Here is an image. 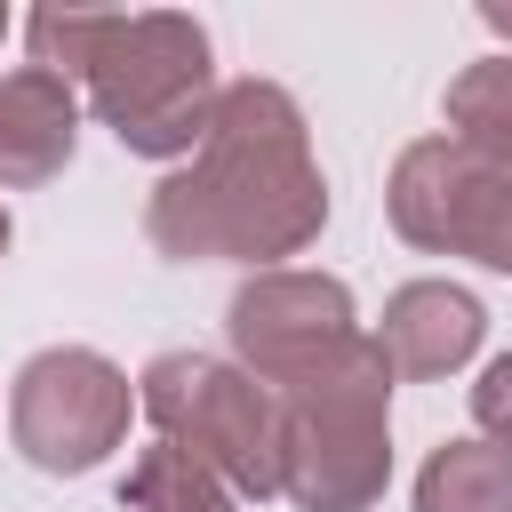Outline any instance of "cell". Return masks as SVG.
I'll use <instances>...</instances> for the list:
<instances>
[{
	"label": "cell",
	"instance_id": "6da1fadb",
	"mask_svg": "<svg viewBox=\"0 0 512 512\" xmlns=\"http://www.w3.org/2000/svg\"><path fill=\"white\" fill-rule=\"evenodd\" d=\"M328 224V176L312 168L304 112L280 80H232L216 88L208 136L192 168L160 176L144 200V232L176 264H272L312 248Z\"/></svg>",
	"mask_w": 512,
	"mask_h": 512
},
{
	"label": "cell",
	"instance_id": "7a4b0ae2",
	"mask_svg": "<svg viewBox=\"0 0 512 512\" xmlns=\"http://www.w3.org/2000/svg\"><path fill=\"white\" fill-rule=\"evenodd\" d=\"M88 104L96 120L144 152V160H184L208 136L216 112V64H208V32L176 8H144L120 16L96 72H88Z\"/></svg>",
	"mask_w": 512,
	"mask_h": 512
},
{
	"label": "cell",
	"instance_id": "3957f363",
	"mask_svg": "<svg viewBox=\"0 0 512 512\" xmlns=\"http://www.w3.org/2000/svg\"><path fill=\"white\" fill-rule=\"evenodd\" d=\"M136 400L168 448L208 464L232 496H280V400L240 368L208 352H160L136 376Z\"/></svg>",
	"mask_w": 512,
	"mask_h": 512
},
{
	"label": "cell",
	"instance_id": "277c9868",
	"mask_svg": "<svg viewBox=\"0 0 512 512\" xmlns=\"http://www.w3.org/2000/svg\"><path fill=\"white\" fill-rule=\"evenodd\" d=\"M392 232L424 256H472L512 272V168L464 152L456 136H416L384 184Z\"/></svg>",
	"mask_w": 512,
	"mask_h": 512
},
{
	"label": "cell",
	"instance_id": "5b68a950",
	"mask_svg": "<svg viewBox=\"0 0 512 512\" xmlns=\"http://www.w3.org/2000/svg\"><path fill=\"white\" fill-rule=\"evenodd\" d=\"M128 376L88 352V344H48L16 368L8 392V432L24 448V464L40 472H96L120 440H128Z\"/></svg>",
	"mask_w": 512,
	"mask_h": 512
},
{
	"label": "cell",
	"instance_id": "8992f818",
	"mask_svg": "<svg viewBox=\"0 0 512 512\" xmlns=\"http://www.w3.org/2000/svg\"><path fill=\"white\" fill-rule=\"evenodd\" d=\"M392 480L376 400H280V496L304 512H368Z\"/></svg>",
	"mask_w": 512,
	"mask_h": 512
},
{
	"label": "cell",
	"instance_id": "52a82bcc",
	"mask_svg": "<svg viewBox=\"0 0 512 512\" xmlns=\"http://www.w3.org/2000/svg\"><path fill=\"white\" fill-rule=\"evenodd\" d=\"M224 328H232L240 368L272 392L304 360H320L328 344H344L360 320H352V288L328 280V272H256V280H240Z\"/></svg>",
	"mask_w": 512,
	"mask_h": 512
},
{
	"label": "cell",
	"instance_id": "ba28073f",
	"mask_svg": "<svg viewBox=\"0 0 512 512\" xmlns=\"http://www.w3.org/2000/svg\"><path fill=\"white\" fill-rule=\"evenodd\" d=\"M480 336H488V312L456 280H408V288H392L384 328H376L392 376H448V368H464L480 352Z\"/></svg>",
	"mask_w": 512,
	"mask_h": 512
},
{
	"label": "cell",
	"instance_id": "9c48e42d",
	"mask_svg": "<svg viewBox=\"0 0 512 512\" xmlns=\"http://www.w3.org/2000/svg\"><path fill=\"white\" fill-rule=\"evenodd\" d=\"M72 144H80L72 80H56L40 64L0 72V184L8 192H32V184L64 176L72 168Z\"/></svg>",
	"mask_w": 512,
	"mask_h": 512
},
{
	"label": "cell",
	"instance_id": "30bf717a",
	"mask_svg": "<svg viewBox=\"0 0 512 512\" xmlns=\"http://www.w3.org/2000/svg\"><path fill=\"white\" fill-rule=\"evenodd\" d=\"M416 512H512V456L488 440H440L416 472Z\"/></svg>",
	"mask_w": 512,
	"mask_h": 512
},
{
	"label": "cell",
	"instance_id": "8fae6325",
	"mask_svg": "<svg viewBox=\"0 0 512 512\" xmlns=\"http://www.w3.org/2000/svg\"><path fill=\"white\" fill-rule=\"evenodd\" d=\"M120 512H240V496L184 448L152 440V448H136V464L120 480Z\"/></svg>",
	"mask_w": 512,
	"mask_h": 512
},
{
	"label": "cell",
	"instance_id": "7c38bea8",
	"mask_svg": "<svg viewBox=\"0 0 512 512\" xmlns=\"http://www.w3.org/2000/svg\"><path fill=\"white\" fill-rule=\"evenodd\" d=\"M448 128L464 152L512 168V56H488V64H464L448 80Z\"/></svg>",
	"mask_w": 512,
	"mask_h": 512
},
{
	"label": "cell",
	"instance_id": "4fadbf2b",
	"mask_svg": "<svg viewBox=\"0 0 512 512\" xmlns=\"http://www.w3.org/2000/svg\"><path fill=\"white\" fill-rule=\"evenodd\" d=\"M112 24H120V16H96V8H40V16L24 24V40H32V64H40V72L88 80L96 56H104V40H112Z\"/></svg>",
	"mask_w": 512,
	"mask_h": 512
},
{
	"label": "cell",
	"instance_id": "5bb4252c",
	"mask_svg": "<svg viewBox=\"0 0 512 512\" xmlns=\"http://www.w3.org/2000/svg\"><path fill=\"white\" fill-rule=\"evenodd\" d=\"M472 424L488 432V448L512 456V352L480 368V384H472Z\"/></svg>",
	"mask_w": 512,
	"mask_h": 512
},
{
	"label": "cell",
	"instance_id": "9a60e30c",
	"mask_svg": "<svg viewBox=\"0 0 512 512\" xmlns=\"http://www.w3.org/2000/svg\"><path fill=\"white\" fill-rule=\"evenodd\" d=\"M480 24H488V32H504V40H512V8H496V0H488V8H480Z\"/></svg>",
	"mask_w": 512,
	"mask_h": 512
},
{
	"label": "cell",
	"instance_id": "2e32d148",
	"mask_svg": "<svg viewBox=\"0 0 512 512\" xmlns=\"http://www.w3.org/2000/svg\"><path fill=\"white\" fill-rule=\"evenodd\" d=\"M0 256H8V208H0Z\"/></svg>",
	"mask_w": 512,
	"mask_h": 512
},
{
	"label": "cell",
	"instance_id": "e0dca14e",
	"mask_svg": "<svg viewBox=\"0 0 512 512\" xmlns=\"http://www.w3.org/2000/svg\"><path fill=\"white\" fill-rule=\"evenodd\" d=\"M0 32H8V8H0Z\"/></svg>",
	"mask_w": 512,
	"mask_h": 512
}]
</instances>
